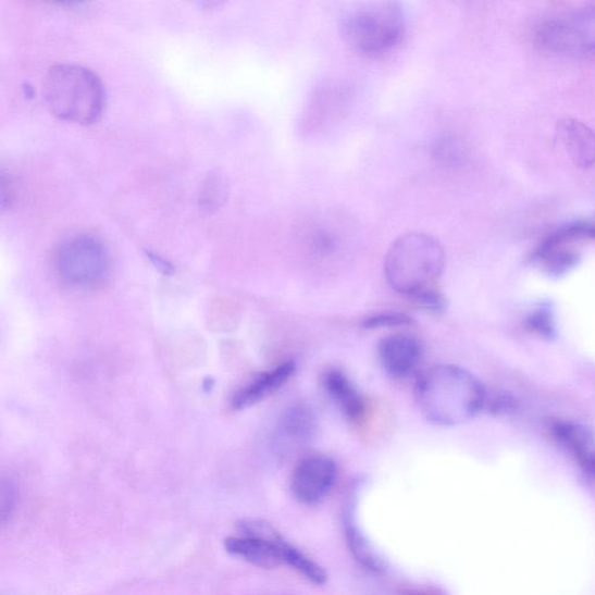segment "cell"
<instances>
[{"label": "cell", "instance_id": "ffe728a7", "mask_svg": "<svg viewBox=\"0 0 595 595\" xmlns=\"http://www.w3.org/2000/svg\"><path fill=\"white\" fill-rule=\"evenodd\" d=\"M411 318L397 312H384L371 315L363 321V327L369 330L398 327L410 325Z\"/></svg>", "mask_w": 595, "mask_h": 595}, {"label": "cell", "instance_id": "6da1fadb", "mask_svg": "<svg viewBox=\"0 0 595 595\" xmlns=\"http://www.w3.org/2000/svg\"><path fill=\"white\" fill-rule=\"evenodd\" d=\"M416 399L429 421L441 426H457L481 413L486 391L470 371L444 364L422 373L417 381Z\"/></svg>", "mask_w": 595, "mask_h": 595}, {"label": "cell", "instance_id": "3957f363", "mask_svg": "<svg viewBox=\"0 0 595 595\" xmlns=\"http://www.w3.org/2000/svg\"><path fill=\"white\" fill-rule=\"evenodd\" d=\"M42 95L48 110L57 117L80 126L97 123L106 109L103 83L77 64H55L45 77Z\"/></svg>", "mask_w": 595, "mask_h": 595}, {"label": "cell", "instance_id": "7c38bea8", "mask_svg": "<svg viewBox=\"0 0 595 595\" xmlns=\"http://www.w3.org/2000/svg\"><path fill=\"white\" fill-rule=\"evenodd\" d=\"M318 431V420L310 407L296 405L284 412L277 424L276 445L284 450L309 446Z\"/></svg>", "mask_w": 595, "mask_h": 595}, {"label": "cell", "instance_id": "30bf717a", "mask_svg": "<svg viewBox=\"0 0 595 595\" xmlns=\"http://www.w3.org/2000/svg\"><path fill=\"white\" fill-rule=\"evenodd\" d=\"M556 140L569 161L578 169L595 165V132L575 119H565L556 127Z\"/></svg>", "mask_w": 595, "mask_h": 595}, {"label": "cell", "instance_id": "e0dca14e", "mask_svg": "<svg viewBox=\"0 0 595 595\" xmlns=\"http://www.w3.org/2000/svg\"><path fill=\"white\" fill-rule=\"evenodd\" d=\"M284 565L295 569L311 583L322 585L327 580L324 569L288 542L284 546Z\"/></svg>", "mask_w": 595, "mask_h": 595}, {"label": "cell", "instance_id": "7a4b0ae2", "mask_svg": "<svg viewBox=\"0 0 595 595\" xmlns=\"http://www.w3.org/2000/svg\"><path fill=\"white\" fill-rule=\"evenodd\" d=\"M446 268V251L434 236L408 233L398 237L386 252L384 272L391 287L418 302L437 292Z\"/></svg>", "mask_w": 595, "mask_h": 595}, {"label": "cell", "instance_id": "8fae6325", "mask_svg": "<svg viewBox=\"0 0 595 595\" xmlns=\"http://www.w3.org/2000/svg\"><path fill=\"white\" fill-rule=\"evenodd\" d=\"M553 436L574 458L587 479L595 482V439L581 423L555 420L550 424Z\"/></svg>", "mask_w": 595, "mask_h": 595}, {"label": "cell", "instance_id": "8992f818", "mask_svg": "<svg viewBox=\"0 0 595 595\" xmlns=\"http://www.w3.org/2000/svg\"><path fill=\"white\" fill-rule=\"evenodd\" d=\"M54 262L60 280L77 290H96L110 275L109 252L90 235H76L63 241Z\"/></svg>", "mask_w": 595, "mask_h": 595}, {"label": "cell", "instance_id": "ac0fdd59", "mask_svg": "<svg viewBox=\"0 0 595 595\" xmlns=\"http://www.w3.org/2000/svg\"><path fill=\"white\" fill-rule=\"evenodd\" d=\"M227 193L228 186L225 177L219 173H212L203 182L199 197V207L202 213H215L224 206Z\"/></svg>", "mask_w": 595, "mask_h": 595}, {"label": "cell", "instance_id": "d4e9b609", "mask_svg": "<svg viewBox=\"0 0 595 595\" xmlns=\"http://www.w3.org/2000/svg\"><path fill=\"white\" fill-rule=\"evenodd\" d=\"M405 595H434V594L426 591H412V592L406 593Z\"/></svg>", "mask_w": 595, "mask_h": 595}, {"label": "cell", "instance_id": "9c48e42d", "mask_svg": "<svg viewBox=\"0 0 595 595\" xmlns=\"http://www.w3.org/2000/svg\"><path fill=\"white\" fill-rule=\"evenodd\" d=\"M422 355L418 339L404 334L389 335L379 346L381 364L395 379L413 375L421 363Z\"/></svg>", "mask_w": 595, "mask_h": 595}, {"label": "cell", "instance_id": "d6986e66", "mask_svg": "<svg viewBox=\"0 0 595 595\" xmlns=\"http://www.w3.org/2000/svg\"><path fill=\"white\" fill-rule=\"evenodd\" d=\"M548 239L556 244H566L573 239H591L595 240V224L591 223H573L559 228L557 232L548 236Z\"/></svg>", "mask_w": 595, "mask_h": 595}, {"label": "cell", "instance_id": "5bb4252c", "mask_svg": "<svg viewBox=\"0 0 595 595\" xmlns=\"http://www.w3.org/2000/svg\"><path fill=\"white\" fill-rule=\"evenodd\" d=\"M322 384L331 399L351 422L360 421L365 413V402L359 389L342 370L331 369L322 377Z\"/></svg>", "mask_w": 595, "mask_h": 595}, {"label": "cell", "instance_id": "4fadbf2b", "mask_svg": "<svg viewBox=\"0 0 595 595\" xmlns=\"http://www.w3.org/2000/svg\"><path fill=\"white\" fill-rule=\"evenodd\" d=\"M296 364L286 361L274 369L261 373L248 385L239 391L232 400V407L236 411L246 410L275 394L295 375Z\"/></svg>", "mask_w": 595, "mask_h": 595}, {"label": "cell", "instance_id": "52a82bcc", "mask_svg": "<svg viewBox=\"0 0 595 595\" xmlns=\"http://www.w3.org/2000/svg\"><path fill=\"white\" fill-rule=\"evenodd\" d=\"M285 543L270 523L248 519L239 523V534L228 537L225 544L232 555L263 569H275L284 565Z\"/></svg>", "mask_w": 595, "mask_h": 595}, {"label": "cell", "instance_id": "5b68a950", "mask_svg": "<svg viewBox=\"0 0 595 595\" xmlns=\"http://www.w3.org/2000/svg\"><path fill=\"white\" fill-rule=\"evenodd\" d=\"M536 41L554 55L587 59L595 57V5L578 7L541 24Z\"/></svg>", "mask_w": 595, "mask_h": 595}, {"label": "cell", "instance_id": "44dd1931", "mask_svg": "<svg viewBox=\"0 0 595 595\" xmlns=\"http://www.w3.org/2000/svg\"><path fill=\"white\" fill-rule=\"evenodd\" d=\"M526 327L543 337H550L555 332L551 317L544 311H538L530 315L526 319Z\"/></svg>", "mask_w": 595, "mask_h": 595}, {"label": "cell", "instance_id": "cb8c5ba5", "mask_svg": "<svg viewBox=\"0 0 595 595\" xmlns=\"http://www.w3.org/2000/svg\"><path fill=\"white\" fill-rule=\"evenodd\" d=\"M148 258L151 260L152 263L157 264L160 270L165 271L169 274L172 266H170L168 262L159 258L158 255H152L151 252H148Z\"/></svg>", "mask_w": 595, "mask_h": 595}, {"label": "cell", "instance_id": "9a60e30c", "mask_svg": "<svg viewBox=\"0 0 595 595\" xmlns=\"http://www.w3.org/2000/svg\"><path fill=\"white\" fill-rule=\"evenodd\" d=\"M345 532L348 547L357 562L373 573H381L384 570L383 560L373 551L368 540L360 530H357L351 519L346 520Z\"/></svg>", "mask_w": 595, "mask_h": 595}, {"label": "cell", "instance_id": "2e32d148", "mask_svg": "<svg viewBox=\"0 0 595 595\" xmlns=\"http://www.w3.org/2000/svg\"><path fill=\"white\" fill-rule=\"evenodd\" d=\"M319 95L312 100L311 108L308 111V116H306V129L311 131L313 125L317 123L313 131L319 129L325 124L330 123L329 119L336 115L338 108H342L343 103H339L338 94H342V90H337L335 87H326L321 89Z\"/></svg>", "mask_w": 595, "mask_h": 595}, {"label": "cell", "instance_id": "277c9868", "mask_svg": "<svg viewBox=\"0 0 595 595\" xmlns=\"http://www.w3.org/2000/svg\"><path fill=\"white\" fill-rule=\"evenodd\" d=\"M406 12L396 2L363 3L350 8L339 32L355 53L369 59L393 54L406 38Z\"/></svg>", "mask_w": 595, "mask_h": 595}, {"label": "cell", "instance_id": "7402d4cb", "mask_svg": "<svg viewBox=\"0 0 595 595\" xmlns=\"http://www.w3.org/2000/svg\"><path fill=\"white\" fill-rule=\"evenodd\" d=\"M16 489L12 482L4 484L3 486V519L12 512L15 504Z\"/></svg>", "mask_w": 595, "mask_h": 595}, {"label": "cell", "instance_id": "603a6c76", "mask_svg": "<svg viewBox=\"0 0 595 595\" xmlns=\"http://www.w3.org/2000/svg\"><path fill=\"white\" fill-rule=\"evenodd\" d=\"M515 407L513 399L505 396H500L492 402V411L497 414L513 412Z\"/></svg>", "mask_w": 595, "mask_h": 595}, {"label": "cell", "instance_id": "ba28073f", "mask_svg": "<svg viewBox=\"0 0 595 595\" xmlns=\"http://www.w3.org/2000/svg\"><path fill=\"white\" fill-rule=\"evenodd\" d=\"M337 478V467L324 455L305 457L295 468L292 488L297 500L314 505L325 499Z\"/></svg>", "mask_w": 595, "mask_h": 595}]
</instances>
